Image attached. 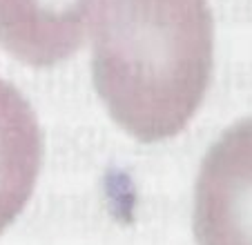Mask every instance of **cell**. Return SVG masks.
Instances as JSON below:
<instances>
[{
	"mask_svg": "<svg viewBox=\"0 0 252 245\" xmlns=\"http://www.w3.org/2000/svg\"><path fill=\"white\" fill-rule=\"evenodd\" d=\"M40 165V132L29 103L0 80V232L27 205Z\"/></svg>",
	"mask_w": 252,
	"mask_h": 245,
	"instance_id": "obj_4",
	"label": "cell"
},
{
	"mask_svg": "<svg viewBox=\"0 0 252 245\" xmlns=\"http://www.w3.org/2000/svg\"><path fill=\"white\" fill-rule=\"evenodd\" d=\"M98 0H0V45L33 67L69 58L83 45Z\"/></svg>",
	"mask_w": 252,
	"mask_h": 245,
	"instance_id": "obj_3",
	"label": "cell"
},
{
	"mask_svg": "<svg viewBox=\"0 0 252 245\" xmlns=\"http://www.w3.org/2000/svg\"><path fill=\"white\" fill-rule=\"evenodd\" d=\"M194 232L199 245H252V118L230 127L205 156Z\"/></svg>",
	"mask_w": 252,
	"mask_h": 245,
	"instance_id": "obj_2",
	"label": "cell"
},
{
	"mask_svg": "<svg viewBox=\"0 0 252 245\" xmlns=\"http://www.w3.org/2000/svg\"><path fill=\"white\" fill-rule=\"evenodd\" d=\"M212 74L208 0H98L94 85L110 116L157 143L196 114Z\"/></svg>",
	"mask_w": 252,
	"mask_h": 245,
	"instance_id": "obj_1",
	"label": "cell"
}]
</instances>
